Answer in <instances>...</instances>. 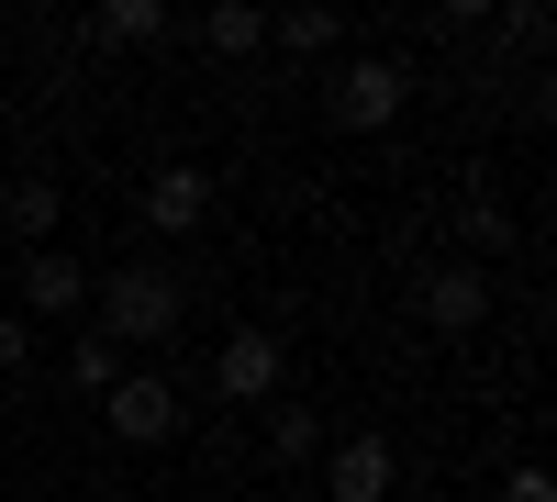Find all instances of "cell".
Segmentation results:
<instances>
[{"label":"cell","mask_w":557,"mask_h":502,"mask_svg":"<svg viewBox=\"0 0 557 502\" xmlns=\"http://www.w3.org/2000/svg\"><path fill=\"white\" fill-rule=\"evenodd\" d=\"M0 313H12V280H0Z\"/></svg>","instance_id":"17"},{"label":"cell","mask_w":557,"mask_h":502,"mask_svg":"<svg viewBox=\"0 0 557 502\" xmlns=\"http://www.w3.org/2000/svg\"><path fill=\"white\" fill-rule=\"evenodd\" d=\"M0 223H12V246H23V257H34V246H57L67 191H57V179H12V191H0Z\"/></svg>","instance_id":"9"},{"label":"cell","mask_w":557,"mask_h":502,"mask_svg":"<svg viewBox=\"0 0 557 502\" xmlns=\"http://www.w3.org/2000/svg\"><path fill=\"white\" fill-rule=\"evenodd\" d=\"M335 34H346V23L323 12V0H312V12H268V45H290V57H323Z\"/></svg>","instance_id":"13"},{"label":"cell","mask_w":557,"mask_h":502,"mask_svg":"<svg viewBox=\"0 0 557 502\" xmlns=\"http://www.w3.org/2000/svg\"><path fill=\"white\" fill-rule=\"evenodd\" d=\"M12 313H23V325H78V313H89V268L57 257V246H34L12 268Z\"/></svg>","instance_id":"2"},{"label":"cell","mask_w":557,"mask_h":502,"mask_svg":"<svg viewBox=\"0 0 557 502\" xmlns=\"http://www.w3.org/2000/svg\"><path fill=\"white\" fill-rule=\"evenodd\" d=\"M201 45H212V57H257V45H268V12H235V0H223V12H201Z\"/></svg>","instance_id":"12"},{"label":"cell","mask_w":557,"mask_h":502,"mask_svg":"<svg viewBox=\"0 0 557 502\" xmlns=\"http://www.w3.org/2000/svg\"><path fill=\"white\" fill-rule=\"evenodd\" d=\"M323 446H335V436L312 425V402H278V414H268V458H278V469H312Z\"/></svg>","instance_id":"11"},{"label":"cell","mask_w":557,"mask_h":502,"mask_svg":"<svg viewBox=\"0 0 557 502\" xmlns=\"http://www.w3.org/2000/svg\"><path fill=\"white\" fill-rule=\"evenodd\" d=\"M201 212H212V168H190V157H168V168L146 179V235H190Z\"/></svg>","instance_id":"8"},{"label":"cell","mask_w":557,"mask_h":502,"mask_svg":"<svg viewBox=\"0 0 557 502\" xmlns=\"http://www.w3.org/2000/svg\"><path fill=\"white\" fill-rule=\"evenodd\" d=\"M412 313H424L435 335H480L491 325V268H424V280H412Z\"/></svg>","instance_id":"5"},{"label":"cell","mask_w":557,"mask_h":502,"mask_svg":"<svg viewBox=\"0 0 557 502\" xmlns=\"http://www.w3.org/2000/svg\"><path fill=\"white\" fill-rule=\"evenodd\" d=\"M101 414H112L123 446H168V436H178V391H168L157 369H123V380L101 391Z\"/></svg>","instance_id":"4"},{"label":"cell","mask_w":557,"mask_h":502,"mask_svg":"<svg viewBox=\"0 0 557 502\" xmlns=\"http://www.w3.org/2000/svg\"><path fill=\"white\" fill-rule=\"evenodd\" d=\"M502 502H557V480H546V469H513V480H502Z\"/></svg>","instance_id":"16"},{"label":"cell","mask_w":557,"mask_h":502,"mask_svg":"<svg viewBox=\"0 0 557 502\" xmlns=\"http://www.w3.org/2000/svg\"><path fill=\"white\" fill-rule=\"evenodd\" d=\"M391 480H401L391 436H335V446H323V491H335V502H391Z\"/></svg>","instance_id":"6"},{"label":"cell","mask_w":557,"mask_h":502,"mask_svg":"<svg viewBox=\"0 0 557 502\" xmlns=\"http://www.w3.org/2000/svg\"><path fill=\"white\" fill-rule=\"evenodd\" d=\"M278 369H290V346H278L268 325H235V335H223V357H212V391H223V402H268Z\"/></svg>","instance_id":"7"},{"label":"cell","mask_w":557,"mask_h":502,"mask_svg":"<svg viewBox=\"0 0 557 502\" xmlns=\"http://www.w3.org/2000/svg\"><path fill=\"white\" fill-rule=\"evenodd\" d=\"M401 101H412V78H401L391 57H346V68H335V123H346V134H391Z\"/></svg>","instance_id":"3"},{"label":"cell","mask_w":557,"mask_h":502,"mask_svg":"<svg viewBox=\"0 0 557 502\" xmlns=\"http://www.w3.org/2000/svg\"><path fill=\"white\" fill-rule=\"evenodd\" d=\"M89 313H101V335L134 357V346H168L190 291H178V268H89Z\"/></svg>","instance_id":"1"},{"label":"cell","mask_w":557,"mask_h":502,"mask_svg":"<svg viewBox=\"0 0 557 502\" xmlns=\"http://www.w3.org/2000/svg\"><path fill=\"white\" fill-rule=\"evenodd\" d=\"M23 357H34V325H23V313H0V369H23Z\"/></svg>","instance_id":"15"},{"label":"cell","mask_w":557,"mask_h":502,"mask_svg":"<svg viewBox=\"0 0 557 502\" xmlns=\"http://www.w3.org/2000/svg\"><path fill=\"white\" fill-rule=\"evenodd\" d=\"M123 369H134V357H123V346H112L101 325H78V335H67V391H89V402H101V391H112Z\"/></svg>","instance_id":"10"},{"label":"cell","mask_w":557,"mask_h":502,"mask_svg":"<svg viewBox=\"0 0 557 502\" xmlns=\"http://www.w3.org/2000/svg\"><path fill=\"white\" fill-rule=\"evenodd\" d=\"M89 34H101V45H157V34H168V12H157V0H112Z\"/></svg>","instance_id":"14"}]
</instances>
